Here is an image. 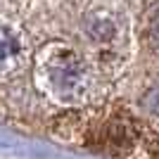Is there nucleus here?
<instances>
[{"mask_svg": "<svg viewBox=\"0 0 159 159\" xmlns=\"http://www.w3.org/2000/svg\"><path fill=\"white\" fill-rule=\"evenodd\" d=\"M112 31H114L112 21L105 19V17H102V19H90L88 21V33H90L95 40H107L112 36Z\"/></svg>", "mask_w": 159, "mask_h": 159, "instance_id": "nucleus-3", "label": "nucleus"}, {"mask_svg": "<svg viewBox=\"0 0 159 159\" xmlns=\"http://www.w3.org/2000/svg\"><path fill=\"white\" fill-rule=\"evenodd\" d=\"M145 107L150 109L152 114H157L159 116V86L157 88H152L150 93H147V98H145Z\"/></svg>", "mask_w": 159, "mask_h": 159, "instance_id": "nucleus-4", "label": "nucleus"}, {"mask_svg": "<svg viewBox=\"0 0 159 159\" xmlns=\"http://www.w3.org/2000/svg\"><path fill=\"white\" fill-rule=\"evenodd\" d=\"M19 62V43L7 29L0 26V76L12 71Z\"/></svg>", "mask_w": 159, "mask_h": 159, "instance_id": "nucleus-2", "label": "nucleus"}, {"mask_svg": "<svg viewBox=\"0 0 159 159\" xmlns=\"http://www.w3.org/2000/svg\"><path fill=\"white\" fill-rule=\"evenodd\" d=\"M50 88L62 100H79L88 88L86 69L74 55H57L45 66Z\"/></svg>", "mask_w": 159, "mask_h": 159, "instance_id": "nucleus-1", "label": "nucleus"}, {"mask_svg": "<svg viewBox=\"0 0 159 159\" xmlns=\"http://www.w3.org/2000/svg\"><path fill=\"white\" fill-rule=\"evenodd\" d=\"M152 40L159 45V10H157V14L152 17Z\"/></svg>", "mask_w": 159, "mask_h": 159, "instance_id": "nucleus-5", "label": "nucleus"}]
</instances>
